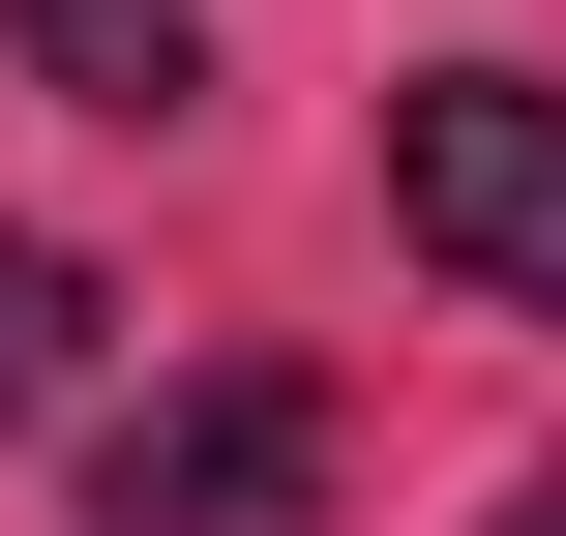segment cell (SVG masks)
Instances as JSON below:
<instances>
[{"label": "cell", "instance_id": "cell-1", "mask_svg": "<svg viewBox=\"0 0 566 536\" xmlns=\"http://www.w3.org/2000/svg\"><path fill=\"white\" fill-rule=\"evenodd\" d=\"M388 209H418V269H448V298L566 328V90H537V60H448V90H388Z\"/></svg>", "mask_w": 566, "mask_h": 536}, {"label": "cell", "instance_id": "cell-2", "mask_svg": "<svg viewBox=\"0 0 566 536\" xmlns=\"http://www.w3.org/2000/svg\"><path fill=\"white\" fill-rule=\"evenodd\" d=\"M298 507H328V388L298 358H239V388H179V418L90 448V536H298Z\"/></svg>", "mask_w": 566, "mask_h": 536}, {"label": "cell", "instance_id": "cell-3", "mask_svg": "<svg viewBox=\"0 0 566 536\" xmlns=\"http://www.w3.org/2000/svg\"><path fill=\"white\" fill-rule=\"evenodd\" d=\"M0 30H30L90 119H209V0H0Z\"/></svg>", "mask_w": 566, "mask_h": 536}, {"label": "cell", "instance_id": "cell-4", "mask_svg": "<svg viewBox=\"0 0 566 536\" xmlns=\"http://www.w3.org/2000/svg\"><path fill=\"white\" fill-rule=\"evenodd\" d=\"M90 328H119V298H90L60 239H0V418H60V388H90Z\"/></svg>", "mask_w": 566, "mask_h": 536}]
</instances>
